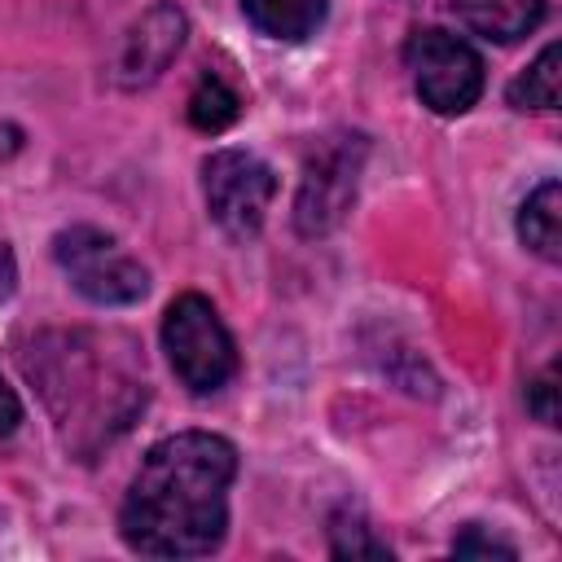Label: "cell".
Listing matches in <instances>:
<instances>
[{
	"label": "cell",
	"mask_w": 562,
	"mask_h": 562,
	"mask_svg": "<svg viewBox=\"0 0 562 562\" xmlns=\"http://www.w3.org/2000/svg\"><path fill=\"white\" fill-rule=\"evenodd\" d=\"M53 259L70 277V285L97 307H127L149 290V272L110 233L92 224L61 228L53 237Z\"/></svg>",
	"instance_id": "obj_3"
},
{
	"label": "cell",
	"mask_w": 562,
	"mask_h": 562,
	"mask_svg": "<svg viewBox=\"0 0 562 562\" xmlns=\"http://www.w3.org/2000/svg\"><path fill=\"white\" fill-rule=\"evenodd\" d=\"M404 61L422 105L443 119L465 114L483 97V57L452 31H439V26L417 31L404 48Z\"/></svg>",
	"instance_id": "obj_5"
},
{
	"label": "cell",
	"mask_w": 562,
	"mask_h": 562,
	"mask_svg": "<svg viewBox=\"0 0 562 562\" xmlns=\"http://www.w3.org/2000/svg\"><path fill=\"white\" fill-rule=\"evenodd\" d=\"M184 31H189V22H184V13H180L176 4H154V9H145V13L127 26V35H123V44H119L114 79H119L123 88H145V83H154V79L171 66V57L180 53Z\"/></svg>",
	"instance_id": "obj_7"
},
{
	"label": "cell",
	"mask_w": 562,
	"mask_h": 562,
	"mask_svg": "<svg viewBox=\"0 0 562 562\" xmlns=\"http://www.w3.org/2000/svg\"><path fill=\"white\" fill-rule=\"evenodd\" d=\"M553 395H558V386H553V369H544L536 382H527V408H531L544 426L558 422V404H553Z\"/></svg>",
	"instance_id": "obj_15"
},
{
	"label": "cell",
	"mask_w": 562,
	"mask_h": 562,
	"mask_svg": "<svg viewBox=\"0 0 562 562\" xmlns=\"http://www.w3.org/2000/svg\"><path fill=\"white\" fill-rule=\"evenodd\" d=\"M237 114H241V97L220 75H202L198 88L189 92V123L198 132H224L237 123Z\"/></svg>",
	"instance_id": "obj_11"
},
{
	"label": "cell",
	"mask_w": 562,
	"mask_h": 562,
	"mask_svg": "<svg viewBox=\"0 0 562 562\" xmlns=\"http://www.w3.org/2000/svg\"><path fill=\"white\" fill-rule=\"evenodd\" d=\"M13 285H18V259H13L9 241H0V303L13 294Z\"/></svg>",
	"instance_id": "obj_17"
},
{
	"label": "cell",
	"mask_w": 562,
	"mask_h": 562,
	"mask_svg": "<svg viewBox=\"0 0 562 562\" xmlns=\"http://www.w3.org/2000/svg\"><path fill=\"white\" fill-rule=\"evenodd\" d=\"M325 9H329V0H241L246 22L259 35L285 40V44L316 35V26L325 22Z\"/></svg>",
	"instance_id": "obj_10"
},
{
	"label": "cell",
	"mask_w": 562,
	"mask_h": 562,
	"mask_svg": "<svg viewBox=\"0 0 562 562\" xmlns=\"http://www.w3.org/2000/svg\"><path fill=\"white\" fill-rule=\"evenodd\" d=\"M18 422H22V404H18L13 386L0 378V439H4V435H13V430H18Z\"/></svg>",
	"instance_id": "obj_16"
},
{
	"label": "cell",
	"mask_w": 562,
	"mask_h": 562,
	"mask_svg": "<svg viewBox=\"0 0 562 562\" xmlns=\"http://www.w3.org/2000/svg\"><path fill=\"white\" fill-rule=\"evenodd\" d=\"M237 479V448L211 430H180L158 439L119 509L127 549L149 558H202L228 531V487Z\"/></svg>",
	"instance_id": "obj_1"
},
{
	"label": "cell",
	"mask_w": 562,
	"mask_h": 562,
	"mask_svg": "<svg viewBox=\"0 0 562 562\" xmlns=\"http://www.w3.org/2000/svg\"><path fill=\"white\" fill-rule=\"evenodd\" d=\"M329 549H334V558H391L386 540H378L356 514H334Z\"/></svg>",
	"instance_id": "obj_13"
},
{
	"label": "cell",
	"mask_w": 562,
	"mask_h": 562,
	"mask_svg": "<svg viewBox=\"0 0 562 562\" xmlns=\"http://www.w3.org/2000/svg\"><path fill=\"white\" fill-rule=\"evenodd\" d=\"M364 154H369V140L360 132H338L312 145L303 162L299 198H294V228L303 237H325L329 228H338V220L356 202Z\"/></svg>",
	"instance_id": "obj_4"
},
{
	"label": "cell",
	"mask_w": 562,
	"mask_h": 562,
	"mask_svg": "<svg viewBox=\"0 0 562 562\" xmlns=\"http://www.w3.org/2000/svg\"><path fill=\"white\" fill-rule=\"evenodd\" d=\"M277 176L250 149H215L202 162V198L228 237H255L272 206Z\"/></svg>",
	"instance_id": "obj_6"
},
{
	"label": "cell",
	"mask_w": 562,
	"mask_h": 562,
	"mask_svg": "<svg viewBox=\"0 0 562 562\" xmlns=\"http://www.w3.org/2000/svg\"><path fill=\"white\" fill-rule=\"evenodd\" d=\"M452 553H457V558H514V544H505V540H496V536H483V527L470 522V527L452 540Z\"/></svg>",
	"instance_id": "obj_14"
},
{
	"label": "cell",
	"mask_w": 562,
	"mask_h": 562,
	"mask_svg": "<svg viewBox=\"0 0 562 562\" xmlns=\"http://www.w3.org/2000/svg\"><path fill=\"white\" fill-rule=\"evenodd\" d=\"M518 237L544 263L562 259V189H558V180H544L527 193V202L518 206Z\"/></svg>",
	"instance_id": "obj_9"
},
{
	"label": "cell",
	"mask_w": 562,
	"mask_h": 562,
	"mask_svg": "<svg viewBox=\"0 0 562 562\" xmlns=\"http://www.w3.org/2000/svg\"><path fill=\"white\" fill-rule=\"evenodd\" d=\"M514 110H553L558 105V44L540 48V57L509 83Z\"/></svg>",
	"instance_id": "obj_12"
},
{
	"label": "cell",
	"mask_w": 562,
	"mask_h": 562,
	"mask_svg": "<svg viewBox=\"0 0 562 562\" xmlns=\"http://www.w3.org/2000/svg\"><path fill=\"white\" fill-rule=\"evenodd\" d=\"M452 9L474 35L496 40V44H514L540 26L549 0H452Z\"/></svg>",
	"instance_id": "obj_8"
},
{
	"label": "cell",
	"mask_w": 562,
	"mask_h": 562,
	"mask_svg": "<svg viewBox=\"0 0 562 562\" xmlns=\"http://www.w3.org/2000/svg\"><path fill=\"white\" fill-rule=\"evenodd\" d=\"M162 351L171 373L193 391L211 395L237 373V347L220 312L202 294H180L162 316Z\"/></svg>",
	"instance_id": "obj_2"
}]
</instances>
